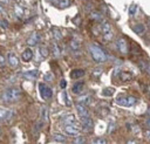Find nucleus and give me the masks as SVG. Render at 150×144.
Returning a JSON list of instances; mask_svg holds the SVG:
<instances>
[{"label":"nucleus","instance_id":"27","mask_svg":"<svg viewBox=\"0 0 150 144\" xmlns=\"http://www.w3.org/2000/svg\"><path fill=\"white\" fill-rule=\"evenodd\" d=\"M80 42L79 41H76V40H71L70 41V48L73 49V50H79L80 49Z\"/></svg>","mask_w":150,"mask_h":144},{"label":"nucleus","instance_id":"20","mask_svg":"<svg viewBox=\"0 0 150 144\" xmlns=\"http://www.w3.org/2000/svg\"><path fill=\"white\" fill-rule=\"evenodd\" d=\"M83 87H84V83H83V82H76V83L73 85L71 91H73L74 94H80V92L82 91Z\"/></svg>","mask_w":150,"mask_h":144},{"label":"nucleus","instance_id":"29","mask_svg":"<svg viewBox=\"0 0 150 144\" xmlns=\"http://www.w3.org/2000/svg\"><path fill=\"white\" fill-rule=\"evenodd\" d=\"M93 143H96V144H105L107 140L103 137H96V138L93 139Z\"/></svg>","mask_w":150,"mask_h":144},{"label":"nucleus","instance_id":"18","mask_svg":"<svg viewBox=\"0 0 150 144\" xmlns=\"http://www.w3.org/2000/svg\"><path fill=\"white\" fill-rule=\"evenodd\" d=\"M118 77H120V80L122 82H129V81L132 80V74L129 73V71H121Z\"/></svg>","mask_w":150,"mask_h":144},{"label":"nucleus","instance_id":"1","mask_svg":"<svg viewBox=\"0 0 150 144\" xmlns=\"http://www.w3.org/2000/svg\"><path fill=\"white\" fill-rule=\"evenodd\" d=\"M88 49H89V54H90L91 59H93L96 63H103V62L107 61L108 56H107L105 52H104V50L102 49V47L98 46L97 43H91V44H89Z\"/></svg>","mask_w":150,"mask_h":144},{"label":"nucleus","instance_id":"10","mask_svg":"<svg viewBox=\"0 0 150 144\" xmlns=\"http://www.w3.org/2000/svg\"><path fill=\"white\" fill-rule=\"evenodd\" d=\"M13 111L12 110H6L0 108V122H7L11 119V117L13 116Z\"/></svg>","mask_w":150,"mask_h":144},{"label":"nucleus","instance_id":"2","mask_svg":"<svg viewBox=\"0 0 150 144\" xmlns=\"http://www.w3.org/2000/svg\"><path fill=\"white\" fill-rule=\"evenodd\" d=\"M21 97V90L18 87H11L7 88L2 94H1V100L4 102H15Z\"/></svg>","mask_w":150,"mask_h":144},{"label":"nucleus","instance_id":"17","mask_svg":"<svg viewBox=\"0 0 150 144\" xmlns=\"http://www.w3.org/2000/svg\"><path fill=\"white\" fill-rule=\"evenodd\" d=\"M84 76V70L83 69H74L70 71V77L74 80H79Z\"/></svg>","mask_w":150,"mask_h":144},{"label":"nucleus","instance_id":"35","mask_svg":"<svg viewBox=\"0 0 150 144\" xmlns=\"http://www.w3.org/2000/svg\"><path fill=\"white\" fill-rule=\"evenodd\" d=\"M136 8H137V6H136V5H131V6H130V8H129V14H130V15H134V14L136 13V12H135V11H136Z\"/></svg>","mask_w":150,"mask_h":144},{"label":"nucleus","instance_id":"32","mask_svg":"<svg viewBox=\"0 0 150 144\" xmlns=\"http://www.w3.org/2000/svg\"><path fill=\"white\" fill-rule=\"evenodd\" d=\"M74 143H77V144H82V143H86V138L84 137H80V136H76L75 139H74Z\"/></svg>","mask_w":150,"mask_h":144},{"label":"nucleus","instance_id":"38","mask_svg":"<svg viewBox=\"0 0 150 144\" xmlns=\"http://www.w3.org/2000/svg\"><path fill=\"white\" fill-rule=\"evenodd\" d=\"M5 12V8L2 6V2H0V13H4Z\"/></svg>","mask_w":150,"mask_h":144},{"label":"nucleus","instance_id":"31","mask_svg":"<svg viewBox=\"0 0 150 144\" xmlns=\"http://www.w3.org/2000/svg\"><path fill=\"white\" fill-rule=\"evenodd\" d=\"M40 54L43 56V57H47L48 56V49L46 48V47H40Z\"/></svg>","mask_w":150,"mask_h":144},{"label":"nucleus","instance_id":"16","mask_svg":"<svg viewBox=\"0 0 150 144\" xmlns=\"http://www.w3.org/2000/svg\"><path fill=\"white\" fill-rule=\"evenodd\" d=\"M21 59H22V61H25V62L30 61V60L33 59V52H32V49H29V48L25 49V50L22 52V54H21Z\"/></svg>","mask_w":150,"mask_h":144},{"label":"nucleus","instance_id":"26","mask_svg":"<svg viewBox=\"0 0 150 144\" xmlns=\"http://www.w3.org/2000/svg\"><path fill=\"white\" fill-rule=\"evenodd\" d=\"M41 116H42V122H47L48 121V109L46 107H42Z\"/></svg>","mask_w":150,"mask_h":144},{"label":"nucleus","instance_id":"4","mask_svg":"<svg viewBox=\"0 0 150 144\" xmlns=\"http://www.w3.org/2000/svg\"><path fill=\"white\" fill-rule=\"evenodd\" d=\"M116 102L122 107H131L137 102V100L135 96H118L116 98Z\"/></svg>","mask_w":150,"mask_h":144},{"label":"nucleus","instance_id":"24","mask_svg":"<svg viewBox=\"0 0 150 144\" xmlns=\"http://www.w3.org/2000/svg\"><path fill=\"white\" fill-rule=\"evenodd\" d=\"M14 12H15V14L18 15V16H23V14H25V12H23V8L21 7V6H19V5H15L14 6Z\"/></svg>","mask_w":150,"mask_h":144},{"label":"nucleus","instance_id":"33","mask_svg":"<svg viewBox=\"0 0 150 144\" xmlns=\"http://www.w3.org/2000/svg\"><path fill=\"white\" fill-rule=\"evenodd\" d=\"M7 27H8L7 22H6L5 20H0V30H1V32H4V30H6V29H7Z\"/></svg>","mask_w":150,"mask_h":144},{"label":"nucleus","instance_id":"15","mask_svg":"<svg viewBox=\"0 0 150 144\" xmlns=\"http://www.w3.org/2000/svg\"><path fill=\"white\" fill-rule=\"evenodd\" d=\"M132 30H134L137 35H139V36H143V35L145 34V27H144L143 25H141V23L134 25V26H132Z\"/></svg>","mask_w":150,"mask_h":144},{"label":"nucleus","instance_id":"11","mask_svg":"<svg viewBox=\"0 0 150 144\" xmlns=\"http://www.w3.org/2000/svg\"><path fill=\"white\" fill-rule=\"evenodd\" d=\"M40 41H41V35H40L38 32H34V33L28 37L27 43H28L29 46H36Z\"/></svg>","mask_w":150,"mask_h":144},{"label":"nucleus","instance_id":"28","mask_svg":"<svg viewBox=\"0 0 150 144\" xmlns=\"http://www.w3.org/2000/svg\"><path fill=\"white\" fill-rule=\"evenodd\" d=\"M89 101H90V96L89 95H86L84 97L79 98V103H82V104H86V105L89 103Z\"/></svg>","mask_w":150,"mask_h":144},{"label":"nucleus","instance_id":"25","mask_svg":"<svg viewBox=\"0 0 150 144\" xmlns=\"http://www.w3.org/2000/svg\"><path fill=\"white\" fill-rule=\"evenodd\" d=\"M112 94H114V89H111V88H104L102 90V95L105 97H110V96H112Z\"/></svg>","mask_w":150,"mask_h":144},{"label":"nucleus","instance_id":"36","mask_svg":"<svg viewBox=\"0 0 150 144\" xmlns=\"http://www.w3.org/2000/svg\"><path fill=\"white\" fill-rule=\"evenodd\" d=\"M60 85H61V88H62V89H64V88H66V85H67V82H66V80H61V82H60Z\"/></svg>","mask_w":150,"mask_h":144},{"label":"nucleus","instance_id":"8","mask_svg":"<svg viewBox=\"0 0 150 144\" xmlns=\"http://www.w3.org/2000/svg\"><path fill=\"white\" fill-rule=\"evenodd\" d=\"M76 111L77 114L80 115V117H89V110L87 108L86 104H82V103H77L76 104Z\"/></svg>","mask_w":150,"mask_h":144},{"label":"nucleus","instance_id":"19","mask_svg":"<svg viewBox=\"0 0 150 144\" xmlns=\"http://www.w3.org/2000/svg\"><path fill=\"white\" fill-rule=\"evenodd\" d=\"M38 75H39V71L36 69L35 70H29V71H26V73L22 74V76L25 78H29V80H35L38 77Z\"/></svg>","mask_w":150,"mask_h":144},{"label":"nucleus","instance_id":"37","mask_svg":"<svg viewBox=\"0 0 150 144\" xmlns=\"http://www.w3.org/2000/svg\"><path fill=\"white\" fill-rule=\"evenodd\" d=\"M144 124H145V126H146L148 129H150V118H148V119L144 122Z\"/></svg>","mask_w":150,"mask_h":144},{"label":"nucleus","instance_id":"6","mask_svg":"<svg viewBox=\"0 0 150 144\" xmlns=\"http://www.w3.org/2000/svg\"><path fill=\"white\" fill-rule=\"evenodd\" d=\"M116 46H117V49H118L122 54H127V53L129 52V44H128L127 40L123 39V37H121V39H118V40L116 41Z\"/></svg>","mask_w":150,"mask_h":144},{"label":"nucleus","instance_id":"7","mask_svg":"<svg viewBox=\"0 0 150 144\" xmlns=\"http://www.w3.org/2000/svg\"><path fill=\"white\" fill-rule=\"evenodd\" d=\"M64 132L68 135V136H79L80 133V129L76 126V124H68V125H64Z\"/></svg>","mask_w":150,"mask_h":144},{"label":"nucleus","instance_id":"40","mask_svg":"<svg viewBox=\"0 0 150 144\" xmlns=\"http://www.w3.org/2000/svg\"><path fill=\"white\" fill-rule=\"evenodd\" d=\"M0 2H2V4H7V2H9V0H0Z\"/></svg>","mask_w":150,"mask_h":144},{"label":"nucleus","instance_id":"3","mask_svg":"<svg viewBox=\"0 0 150 144\" xmlns=\"http://www.w3.org/2000/svg\"><path fill=\"white\" fill-rule=\"evenodd\" d=\"M101 33H102V36H103V40L105 42H109L112 36H114V33H112V27L109 22L107 21H103L101 23Z\"/></svg>","mask_w":150,"mask_h":144},{"label":"nucleus","instance_id":"21","mask_svg":"<svg viewBox=\"0 0 150 144\" xmlns=\"http://www.w3.org/2000/svg\"><path fill=\"white\" fill-rule=\"evenodd\" d=\"M139 67L143 71H145L148 75H150V62H145V61H141L139 63Z\"/></svg>","mask_w":150,"mask_h":144},{"label":"nucleus","instance_id":"12","mask_svg":"<svg viewBox=\"0 0 150 144\" xmlns=\"http://www.w3.org/2000/svg\"><path fill=\"white\" fill-rule=\"evenodd\" d=\"M82 126L86 131H90L94 128V122L90 118V116L89 117H82Z\"/></svg>","mask_w":150,"mask_h":144},{"label":"nucleus","instance_id":"9","mask_svg":"<svg viewBox=\"0 0 150 144\" xmlns=\"http://www.w3.org/2000/svg\"><path fill=\"white\" fill-rule=\"evenodd\" d=\"M7 62H8V64L12 67V68H16L18 66H19V59H18V56L14 54V53H8L7 54Z\"/></svg>","mask_w":150,"mask_h":144},{"label":"nucleus","instance_id":"34","mask_svg":"<svg viewBox=\"0 0 150 144\" xmlns=\"http://www.w3.org/2000/svg\"><path fill=\"white\" fill-rule=\"evenodd\" d=\"M45 81H48V82H50V81H53V74L52 73H47L46 75H45Z\"/></svg>","mask_w":150,"mask_h":144},{"label":"nucleus","instance_id":"22","mask_svg":"<svg viewBox=\"0 0 150 144\" xmlns=\"http://www.w3.org/2000/svg\"><path fill=\"white\" fill-rule=\"evenodd\" d=\"M52 50H53V55L55 56V57H59L60 55H61V48H60V46L57 44V43H53V46H52Z\"/></svg>","mask_w":150,"mask_h":144},{"label":"nucleus","instance_id":"41","mask_svg":"<svg viewBox=\"0 0 150 144\" xmlns=\"http://www.w3.org/2000/svg\"><path fill=\"white\" fill-rule=\"evenodd\" d=\"M146 136L150 138V131H146Z\"/></svg>","mask_w":150,"mask_h":144},{"label":"nucleus","instance_id":"42","mask_svg":"<svg viewBox=\"0 0 150 144\" xmlns=\"http://www.w3.org/2000/svg\"><path fill=\"white\" fill-rule=\"evenodd\" d=\"M148 91H149V92H150V85H149V87H148Z\"/></svg>","mask_w":150,"mask_h":144},{"label":"nucleus","instance_id":"5","mask_svg":"<svg viewBox=\"0 0 150 144\" xmlns=\"http://www.w3.org/2000/svg\"><path fill=\"white\" fill-rule=\"evenodd\" d=\"M39 90H40L41 96H42L45 100H49V98H52V96H53V91H52V89H50L47 84H45V83H39Z\"/></svg>","mask_w":150,"mask_h":144},{"label":"nucleus","instance_id":"13","mask_svg":"<svg viewBox=\"0 0 150 144\" xmlns=\"http://www.w3.org/2000/svg\"><path fill=\"white\" fill-rule=\"evenodd\" d=\"M62 122L64 125H68V124H76V118L73 114H67L62 117Z\"/></svg>","mask_w":150,"mask_h":144},{"label":"nucleus","instance_id":"14","mask_svg":"<svg viewBox=\"0 0 150 144\" xmlns=\"http://www.w3.org/2000/svg\"><path fill=\"white\" fill-rule=\"evenodd\" d=\"M53 5L57 6L59 8H66L70 5V0H49Z\"/></svg>","mask_w":150,"mask_h":144},{"label":"nucleus","instance_id":"30","mask_svg":"<svg viewBox=\"0 0 150 144\" xmlns=\"http://www.w3.org/2000/svg\"><path fill=\"white\" fill-rule=\"evenodd\" d=\"M53 34H54V37H55L56 40H60V39L62 37V35H61L60 30H59V29H56V28H54V29H53Z\"/></svg>","mask_w":150,"mask_h":144},{"label":"nucleus","instance_id":"23","mask_svg":"<svg viewBox=\"0 0 150 144\" xmlns=\"http://www.w3.org/2000/svg\"><path fill=\"white\" fill-rule=\"evenodd\" d=\"M53 140H55L56 143H57V142L63 143V142H66V137H64L62 133H54V136H53Z\"/></svg>","mask_w":150,"mask_h":144},{"label":"nucleus","instance_id":"39","mask_svg":"<svg viewBox=\"0 0 150 144\" xmlns=\"http://www.w3.org/2000/svg\"><path fill=\"white\" fill-rule=\"evenodd\" d=\"M0 66H1V67L4 66V57H2V56H0Z\"/></svg>","mask_w":150,"mask_h":144}]
</instances>
